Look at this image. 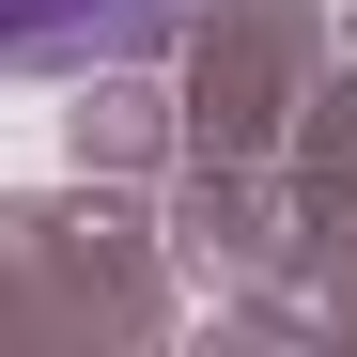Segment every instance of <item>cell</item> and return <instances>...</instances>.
I'll use <instances>...</instances> for the list:
<instances>
[{
	"instance_id": "obj_1",
	"label": "cell",
	"mask_w": 357,
	"mask_h": 357,
	"mask_svg": "<svg viewBox=\"0 0 357 357\" xmlns=\"http://www.w3.org/2000/svg\"><path fill=\"white\" fill-rule=\"evenodd\" d=\"M171 31V0H0V78H78V63H140Z\"/></svg>"
}]
</instances>
